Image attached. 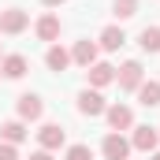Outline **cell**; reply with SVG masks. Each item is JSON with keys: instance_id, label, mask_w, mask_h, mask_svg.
I'll return each instance as SVG.
<instances>
[{"instance_id": "obj_3", "label": "cell", "mask_w": 160, "mask_h": 160, "mask_svg": "<svg viewBox=\"0 0 160 160\" xmlns=\"http://www.w3.org/2000/svg\"><path fill=\"white\" fill-rule=\"evenodd\" d=\"M127 153H130V142L123 134H108L104 138V157L108 160H127Z\"/></svg>"}, {"instance_id": "obj_20", "label": "cell", "mask_w": 160, "mask_h": 160, "mask_svg": "<svg viewBox=\"0 0 160 160\" xmlns=\"http://www.w3.org/2000/svg\"><path fill=\"white\" fill-rule=\"evenodd\" d=\"M0 160H15V145H11V142L0 145Z\"/></svg>"}, {"instance_id": "obj_19", "label": "cell", "mask_w": 160, "mask_h": 160, "mask_svg": "<svg viewBox=\"0 0 160 160\" xmlns=\"http://www.w3.org/2000/svg\"><path fill=\"white\" fill-rule=\"evenodd\" d=\"M67 160H93V153H89V145H71Z\"/></svg>"}, {"instance_id": "obj_11", "label": "cell", "mask_w": 160, "mask_h": 160, "mask_svg": "<svg viewBox=\"0 0 160 160\" xmlns=\"http://www.w3.org/2000/svg\"><path fill=\"white\" fill-rule=\"evenodd\" d=\"M86 75H89L93 86H108V82L116 78V71H112L108 63H89V71H86Z\"/></svg>"}, {"instance_id": "obj_1", "label": "cell", "mask_w": 160, "mask_h": 160, "mask_svg": "<svg viewBox=\"0 0 160 160\" xmlns=\"http://www.w3.org/2000/svg\"><path fill=\"white\" fill-rule=\"evenodd\" d=\"M26 22H30V15H26V11H19V8L0 11V30H4V34H22V30H26Z\"/></svg>"}, {"instance_id": "obj_10", "label": "cell", "mask_w": 160, "mask_h": 160, "mask_svg": "<svg viewBox=\"0 0 160 160\" xmlns=\"http://www.w3.org/2000/svg\"><path fill=\"white\" fill-rule=\"evenodd\" d=\"M134 149H142V153L157 149V130H153V127H138V130H134Z\"/></svg>"}, {"instance_id": "obj_16", "label": "cell", "mask_w": 160, "mask_h": 160, "mask_svg": "<svg viewBox=\"0 0 160 160\" xmlns=\"http://www.w3.org/2000/svg\"><path fill=\"white\" fill-rule=\"evenodd\" d=\"M138 41H142V48H145V52H160V26H145Z\"/></svg>"}, {"instance_id": "obj_15", "label": "cell", "mask_w": 160, "mask_h": 160, "mask_svg": "<svg viewBox=\"0 0 160 160\" xmlns=\"http://www.w3.org/2000/svg\"><path fill=\"white\" fill-rule=\"evenodd\" d=\"M4 75L8 78H22L26 75V56H8L4 60Z\"/></svg>"}, {"instance_id": "obj_21", "label": "cell", "mask_w": 160, "mask_h": 160, "mask_svg": "<svg viewBox=\"0 0 160 160\" xmlns=\"http://www.w3.org/2000/svg\"><path fill=\"white\" fill-rule=\"evenodd\" d=\"M30 160H52V157H48V149H41V153H34Z\"/></svg>"}, {"instance_id": "obj_12", "label": "cell", "mask_w": 160, "mask_h": 160, "mask_svg": "<svg viewBox=\"0 0 160 160\" xmlns=\"http://www.w3.org/2000/svg\"><path fill=\"white\" fill-rule=\"evenodd\" d=\"M138 97H142L145 108H157L160 104V82H142L138 86Z\"/></svg>"}, {"instance_id": "obj_5", "label": "cell", "mask_w": 160, "mask_h": 160, "mask_svg": "<svg viewBox=\"0 0 160 160\" xmlns=\"http://www.w3.org/2000/svg\"><path fill=\"white\" fill-rule=\"evenodd\" d=\"M38 138H41L45 149H60V145H63V127H60V123H45Z\"/></svg>"}, {"instance_id": "obj_2", "label": "cell", "mask_w": 160, "mask_h": 160, "mask_svg": "<svg viewBox=\"0 0 160 160\" xmlns=\"http://www.w3.org/2000/svg\"><path fill=\"white\" fill-rule=\"evenodd\" d=\"M78 112H82V116H101V112H104V97H101L97 89L78 93Z\"/></svg>"}, {"instance_id": "obj_17", "label": "cell", "mask_w": 160, "mask_h": 160, "mask_svg": "<svg viewBox=\"0 0 160 160\" xmlns=\"http://www.w3.org/2000/svg\"><path fill=\"white\" fill-rule=\"evenodd\" d=\"M0 134H4V142H11V145H15V142H22V138H26V127H22L19 119H11V123H4V127H0Z\"/></svg>"}, {"instance_id": "obj_8", "label": "cell", "mask_w": 160, "mask_h": 160, "mask_svg": "<svg viewBox=\"0 0 160 160\" xmlns=\"http://www.w3.org/2000/svg\"><path fill=\"white\" fill-rule=\"evenodd\" d=\"M71 60L82 63V67H89V63L97 60V45H93V41H78V45H75V52H71Z\"/></svg>"}, {"instance_id": "obj_6", "label": "cell", "mask_w": 160, "mask_h": 160, "mask_svg": "<svg viewBox=\"0 0 160 160\" xmlns=\"http://www.w3.org/2000/svg\"><path fill=\"white\" fill-rule=\"evenodd\" d=\"M104 112H108L112 130H123V127H130V123H134V112H130L127 104H112V108H104Z\"/></svg>"}, {"instance_id": "obj_9", "label": "cell", "mask_w": 160, "mask_h": 160, "mask_svg": "<svg viewBox=\"0 0 160 160\" xmlns=\"http://www.w3.org/2000/svg\"><path fill=\"white\" fill-rule=\"evenodd\" d=\"M38 38L41 41H56V38H60V19H56V15L38 19Z\"/></svg>"}, {"instance_id": "obj_7", "label": "cell", "mask_w": 160, "mask_h": 160, "mask_svg": "<svg viewBox=\"0 0 160 160\" xmlns=\"http://www.w3.org/2000/svg\"><path fill=\"white\" fill-rule=\"evenodd\" d=\"M19 116H22V119H41V97L22 93V97H19Z\"/></svg>"}, {"instance_id": "obj_23", "label": "cell", "mask_w": 160, "mask_h": 160, "mask_svg": "<svg viewBox=\"0 0 160 160\" xmlns=\"http://www.w3.org/2000/svg\"><path fill=\"white\" fill-rule=\"evenodd\" d=\"M153 160H160V153H157V157H153Z\"/></svg>"}, {"instance_id": "obj_4", "label": "cell", "mask_w": 160, "mask_h": 160, "mask_svg": "<svg viewBox=\"0 0 160 160\" xmlns=\"http://www.w3.org/2000/svg\"><path fill=\"white\" fill-rule=\"evenodd\" d=\"M116 78H119V86H123V89H138V86H142V63H138V60L123 63V71L116 75Z\"/></svg>"}, {"instance_id": "obj_22", "label": "cell", "mask_w": 160, "mask_h": 160, "mask_svg": "<svg viewBox=\"0 0 160 160\" xmlns=\"http://www.w3.org/2000/svg\"><path fill=\"white\" fill-rule=\"evenodd\" d=\"M45 4H48V8H56V4H63V0H45Z\"/></svg>"}, {"instance_id": "obj_14", "label": "cell", "mask_w": 160, "mask_h": 160, "mask_svg": "<svg viewBox=\"0 0 160 160\" xmlns=\"http://www.w3.org/2000/svg\"><path fill=\"white\" fill-rule=\"evenodd\" d=\"M123 30L119 26H108V30H104V34H101V45H104V48H108V52H116V48H123Z\"/></svg>"}, {"instance_id": "obj_13", "label": "cell", "mask_w": 160, "mask_h": 160, "mask_svg": "<svg viewBox=\"0 0 160 160\" xmlns=\"http://www.w3.org/2000/svg\"><path fill=\"white\" fill-rule=\"evenodd\" d=\"M45 63H48L52 71H63V67L71 63V52H67V48H60V45H52V48H48V56H45Z\"/></svg>"}, {"instance_id": "obj_18", "label": "cell", "mask_w": 160, "mask_h": 160, "mask_svg": "<svg viewBox=\"0 0 160 160\" xmlns=\"http://www.w3.org/2000/svg\"><path fill=\"white\" fill-rule=\"evenodd\" d=\"M134 11H138V0H116V15L119 19H130Z\"/></svg>"}]
</instances>
